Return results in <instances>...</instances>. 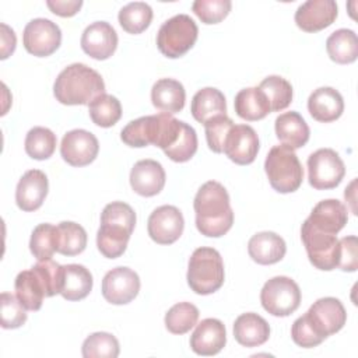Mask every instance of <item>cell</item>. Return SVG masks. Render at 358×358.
Returning <instances> with one entry per match:
<instances>
[{
  "instance_id": "1",
  "label": "cell",
  "mask_w": 358,
  "mask_h": 358,
  "mask_svg": "<svg viewBox=\"0 0 358 358\" xmlns=\"http://www.w3.org/2000/svg\"><path fill=\"white\" fill-rule=\"evenodd\" d=\"M196 227L208 238L225 235L234 224V211L227 189L217 180H208L197 190L193 201Z\"/></svg>"
},
{
  "instance_id": "2",
  "label": "cell",
  "mask_w": 358,
  "mask_h": 358,
  "mask_svg": "<svg viewBox=\"0 0 358 358\" xmlns=\"http://www.w3.org/2000/svg\"><path fill=\"white\" fill-rule=\"evenodd\" d=\"M136 227L134 210L123 201H112L101 214V227L96 234L98 250L108 259L122 256Z\"/></svg>"
},
{
  "instance_id": "3",
  "label": "cell",
  "mask_w": 358,
  "mask_h": 358,
  "mask_svg": "<svg viewBox=\"0 0 358 358\" xmlns=\"http://www.w3.org/2000/svg\"><path fill=\"white\" fill-rule=\"evenodd\" d=\"M53 94L63 105H90L98 95L105 94V83L94 69L84 63H73L59 73Z\"/></svg>"
},
{
  "instance_id": "4",
  "label": "cell",
  "mask_w": 358,
  "mask_h": 358,
  "mask_svg": "<svg viewBox=\"0 0 358 358\" xmlns=\"http://www.w3.org/2000/svg\"><path fill=\"white\" fill-rule=\"evenodd\" d=\"M187 284L199 295H210L218 291L225 278L224 262L220 252L214 248H197L187 266Z\"/></svg>"
},
{
  "instance_id": "5",
  "label": "cell",
  "mask_w": 358,
  "mask_h": 358,
  "mask_svg": "<svg viewBox=\"0 0 358 358\" xmlns=\"http://www.w3.org/2000/svg\"><path fill=\"white\" fill-rule=\"evenodd\" d=\"M264 171L268 182L278 193H292L299 189L303 180V168L288 145H274L264 161Z\"/></svg>"
},
{
  "instance_id": "6",
  "label": "cell",
  "mask_w": 358,
  "mask_h": 358,
  "mask_svg": "<svg viewBox=\"0 0 358 358\" xmlns=\"http://www.w3.org/2000/svg\"><path fill=\"white\" fill-rule=\"evenodd\" d=\"M197 35L199 28L194 20L187 14H178L161 25L157 34V46L164 56L176 59L193 48Z\"/></svg>"
},
{
  "instance_id": "7",
  "label": "cell",
  "mask_w": 358,
  "mask_h": 358,
  "mask_svg": "<svg viewBox=\"0 0 358 358\" xmlns=\"http://www.w3.org/2000/svg\"><path fill=\"white\" fill-rule=\"evenodd\" d=\"M260 302L270 315L284 317L299 308L301 289L292 278L277 275L264 282L260 291Z\"/></svg>"
},
{
  "instance_id": "8",
  "label": "cell",
  "mask_w": 358,
  "mask_h": 358,
  "mask_svg": "<svg viewBox=\"0 0 358 358\" xmlns=\"http://www.w3.org/2000/svg\"><path fill=\"white\" fill-rule=\"evenodd\" d=\"M301 238L309 262L316 268L324 271L337 268L340 259V242L336 235L322 232L305 220L301 228Z\"/></svg>"
},
{
  "instance_id": "9",
  "label": "cell",
  "mask_w": 358,
  "mask_h": 358,
  "mask_svg": "<svg viewBox=\"0 0 358 358\" xmlns=\"http://www.w3.org/2000/svg\"><path fill=\"white\" fill-rule=\"evenodd\" d=\"M345 175V165L331 148H319L308 157V180L316 190L334 189Z\"/></svg>"
},
{
  "instance_id": "10",
  "label": "cell",
  "mask_w": 358,
  "mask_h": 358,
  "mask_svg": "<svg viewBox=\"0 0 358 358\" xmlns=\"http://www.w3.org/2000/svg\"><path fill=\"white\" fill-rule=\"evenodd\" d=\"M306 324L312 329L315 336L324 341L329 336L340 331L347 320V313L343 303L333 296L317 299L305 315H302Z\"/></svg>"
},
{
  "instance_id": "11",
  "label": "cell",
  "mask_w": 358,
  "mask_h": 358,
  "mask_svg": "<svg viewBox=\"0 0 358 358\" xmlns=\"http://www.w3.org/2000/svg\"><path fill=\"white\" fill-rule=\"evenodd\" d=\"M62 42V31L59 25L48 18L31 20L22 34V43L28 53L46 57L56 52Z\"/></svg>"
},
{
  "instance_id": "12",
  "label": "cell",
  "mask_w": 358,
  "mask_h": 358,
  "mask_svg": "<svg viewBox=\"0 0 358 358\" xmlns=\"http://www.w3.org/2000/svg\"><path fill=\"white\" fill-rule=\"evenodd\" d=\"M140 291V277L129 267H115L109 270L102 280V295L113 305H126L131 302Z\"/></svg>"
},
{
  "instance_id": "13",
  "label": "cell",
  "mask_w": 358,
  "mask_h": 358,
  "mask_svg": "<svg viewBox=\"0 0 358 358\" xmlns=\"http://www.w3.org/2000/svg\"><path fill=\"white\" fill-rule=\"evenodd\" d=\"M98 151V138L88 130L74 129L62 138L60 155L71 166L90 165L96 158Z\"/></svg>"
},
{
  "instance_id": "14",
  "label": "cell",
  "mask_w": 358,
  "mask_h": 358,
  "mask_svg": "<svg viewBox=\"0 0 358 358\" xmlns=\"http://www.w3.org/2000/svg\"><path fill=\"white\" fill-rule=\"evenodd\" d=\"M185 220L175 206L157 207L148 217L147 231L150 238L159 245H171L183 234Z\"/></svg>"
},
{
  "instance_id": "15",
  "label": "cell",
  "mask_w": 358,
  "mask_h": 358,
  "mask_svg": "<svg viewBox=\"0 0 358 358\" xmlns=\"http://www.w3.org/2000/svg\"><path fill=\"white\" fill-rule=\"evenodd\" d=\"M259 147V137L252 126L234 124L227 136L224 154L238 165H249L256 159Z\"/></svg>"
},
{
  "instance_id": "16",
  "label": "cell",
  "mask_w": 358,
  "mask_h": 358,
  "mask_svg": "<svg viewBox=\"0 0 358 358\" xmlns=\"http://www.w3.org/2000/svg\"><path fill=\"white\" fill-rule=\"evenodd\" d=\"M81 48L92 59H109L117 48V34L109 22L95 21L84 29Z\"/></svg>"
},
{
  "instance_id": "17",
  "label": "cell",
  "mask_w": 358,
  "mask_h": 358,
  "mask_svg": "<svg viewBox=\"0 0 358 358\" xmlns=\"http://www.w3.org/2000/svg\"><path fill=\"white\" fill-rule=\"evenodd\" d=\"M337 13L334 0H308L295 11V24L305 32H317L330 27Z\"/></svg>"
},
{
  "instance_id": "18",
  "label": "cell",
  "mask_w": 358,
  "mask_h": 358,
  "mask_svg": "<svg viewBox=\"0 0 358 358\" xmlns=\"http://www.w3.org/2000/svg\"><path fill=\"white\" fill-rule=\"evenodd\" d=\"M227 344V330L221 320L208 317L201 320L190 336V348L197 355L218 354Z\"/></svg>"
},
{
  "instance_id": "19",
  "label": "cell",
  "mask_w": 358,
  "mask_h": 358,
  "mask_svg": "<svg viewBox=\"0 0 358 358\" xmlns=\"http://www.w3.org/2000/svg\"><path fill=\"white\" fill-rule=\"evenodd\" d=\"M48 190L49 183L45 172L29 169L17 183L15 203L22 211H35L43 204Z\"/></svg>"
},
{
  "instance_id": "20",
  "label": "cell",
  "mask_w": 358,
  "mask_h": 358,
  "mask_svg": "<svg viewBox=\"0 0 358 358\" xmlns=\"http://www.w3.org/2000/svg\"><path fill=\"white\" fill-rule=\"evenodd\" d=\"M165 171L155 159H141L130 171L131 189L144 197L158 194L165 186Z\"/></svg>"
},
{
  "instance_id": "21",
  "label": "cell",
  "mask_w": 358,
  "mask_h": 358,
  "mask_svg": "<svg viewBox=\"0 0 358 358\" xmlns=\"http://www.w3.org/2000/svg\"><path fill=\"white\" fill-rule=\"evenodd\" d=\"M306 221L322 232L337 235L348 221V210L340 200H322L313 207Z\"/></svg>"
},
{
  "instance_id": "22",
  "label": "cell",
  "mask_w": 358,
  "mask_h": 358,
  "mask_svg": "<svg viewBox=\"0 0 358 358\" xmlns=\"http://www.w3.org/2000/svg\"><path fill=\"white\" fill-rule=\"evenodd\" d=\"M164 112L158 115L141 116L129 122L120 131L122 141L129 147H147L155 145L161 133Z\"/></svg>"
},
{
  "instance_id": "23",
  "label": "cell",
  "mask_w": 358,
  "mask_h": 358,
  "mask_svg": "<svg viewBox=\"0 0 358 358\" xmlns=\"http://www.w3.org/2000/svg\"><path fill=\"white\" fill-rule=\"evenodd\" d=\"M308 110L315 120L330 123L343 115L344 99L337 90L331 87H320L309 95Z\"/></svg>"
},
{
  "instance_id": "24",
  "label": "cell",
  "mask_w": 358,
  "mask_h": 358,
  "mask_svg": "<svg viewBox=\"0 0 358 358\" xmlns=\"http://www.w3.org/2000/svg\"><path fill=\"white\" fill-rule=\"evenodd\" d=\"M248 252L253 262L257 264H274L278 263L287 252L284 239L271 231H263L255 234L248 242Z\"/></svg>"
},
{
  "instance_id": "25",
  "label": "cell",
  "mask_w": 358,
  "mask_h": 358,
  "mask_svg": "<svg viewBox=\"0 0 358 358\" xmlns=\"http://www.w3.org/2000/svg\"><path fill=\"white\" fill-rule=\"evenodd\" d=\"M234 337L243 347H259L268 340L270 326L260 315L246 312L235 319Z\"/></svg>"
},
{
  "instance_id": "26",
  "label": "cell",
  "mask_w": 358,
  "mask_h": 358,
  "mask_svg": "<svg viewBox=\"0 0 358 358\" xmlns=\"http://www.w3.org/2000/svg\"><path fill=\"white\" fill-rule=\"evenodd\" d=\"M277 138L292 150L303 147L310 136V130L305 119L295 110L284 112L274 122Z\"/></svg>"
},
{
  "instance_id": "27",
  "label": "cell",
  "mask_w": 358,
  "mask_h": 358,
  "mask_svg": "<svg viewBox=\"0 0 358 358\" xmlns=\"http://www.w3.org/2000/svg\"><path fill=\"white\" fill-rule=\"evenodd\" d=\"M151 101L157 109L165 113H178L185 106V87L178 80L159 78L151 88Z\"/></svg>"
},
{
  "instance_id": "28",
  "label": "cell",
  "mask_w": 358,
  "mask_h": 358,
  "mask_svg": "<svg viewBox=\"0 0 358 358\" xmlns=\"http://www.w3.org/2000/svg\"><path fill=\"white\" fill-rule=\"evenodd\" d=\"M192 116L199 123H206L207 120L227 115V101L224 94L213 87H206L197 91L192 99L190 106Z\"/></svg>"
},
{
  "instance_id": "29",
  "label": "cell",
  "mask_w": 358,
  "mask_h": 358,
  "mask_svg": "<svg viewBox=\"0 0 358 358\" xmlns=\"http://www.w3.org/2000/svg\"><path fill=\"white\" fill-rule=\"evenodd\" d=\"M234 106L236 115L248 122L264 119L271 112L268 99L259 87L241 90L235 96Z\"/></svg>"
},
{
  "instance_id": "30",
  "label": "cell",
  "mask_w": 358,
  "mask_h": 358,
  "mask_svg": "<svg viewBox=\"0 0 358 358\" xmlns=\"http://www.w3.org/2000/svg\"><path fill=\"white\" fill-rule=\"evenodd\" d=\"M92 274L83 264L63 266V285L60 295L67 301L84 299L92 289Z\"/></svg>"
},
{
  "instance_id": "31",
  "label": "cell",
  "mask_w": 358,
  "mask_h": 358,
  "mask_svg": "<svg viewBox=\"0 0 358 358\" xmlns=\"http://www.w3.org/2000/svg\"><path fill=\"white\" fill-rule=\"evenodd\" d=\"M329 57L338 64H348L358 57V38L352 29L340 28L330 34L326 41Z\"/></svg>"
},
{
  "instance_id": "32",
  "label": "cell",
  "mask_w": 358,
  "mask_h": 358,
  "mask_svg": "<svg viewBox=\"0 0 358 358\" xmlns=\"http://www.w3.org/2000/svg\"><path fill=\"white\" fill-rule=\"evenodd\" d=\"M14 289L17 298L27 310H39L43 298H46L42 281L32 268L18 273L15 277Z\"/></svg>"
},
{
  "instance_id": "33",
  "label": "cell",
  "mask_w": 358,
  "mask_h": 358,
  "mask_svg": "<svg viewBox=\"0 0 358 358\" xmlns=\"http://www.w3.org/2000/svg\"><path fill=\"white\" fill-rule=\"evenodd\" d=\"M59 249V227L39 224L34 228L29 239V250L38 262L48 260Z\"/></svg>"
},
{
  "instance_id": "34",
  "label": "cell",
  "mask_w": 358,
  "mask_h": 358,
  "mask_svg": "<svg viewBox=\"0 0 358 358\" xmlns=\"http://www.w3.org/2000/svg\"><path fill=\"white\" fill-rule=\"evenodd\" d=\"M117 20L126 32L137 35L151 24L152 8L144 1H131L120 8Z\"/></svg>"
},
{
  "instance_id": "35",
  "label": "cell",
  "mask_w": 358,
  "mask_h": 358,
  "mask_svg": "<svg viewBox=\"0 0 358 358\" xmlns=\"http://www.w3.org/2000/svg\"><path fill=\"white\" fill-rule=\"evenodd\" d=\"M91 120L99 127H112L122 117V105L110 94H101L88 105Z\"/></svg>"
},
{
  "instance_id": "36",
  "label": "cell",
  "mask_w": 358,
  "mask_h": 358,
  "mask_svg": "<svg viewBox=\"0 0 358 358\" xmlns=\"http://www.w3.org/2000/svg\"><path fill=\"white\" fill-rule=\"evenodd\" d=\"M56 144H57L56 134L50 129L36 126L27 133L25 152L34 159L43 161L53 155L56 150Z\"/></svg>"
},
{
  "instance_id": "37",
  "label": "cell",
  "mask_w": 358,
  "mask_h": 358,
  "mask_svg": "<svg viewBox=\"0 0 358 358\" xmlns=\"http://www.w3.org/2000/svg\"><path fill=\"white\" fill-rule=\"evenodd\" d=\"M59 249L63 256H76L84 252L87 246L85 229L73 221H63L59 225Z\"/></svg>"
},
{
  "instance_id": "38",
  "label": "cell",
  "mask_w": 358,
  "mask_h": 358,
  "mask_svg": "<svg viewBox=\"0 0 358 358\" xmlns=\"http://www.w3.org/2000/svg\"><path fill=\"white\" fill-rule=\"evenodd\" d=\"M84 358H116L120 352L117 338L106 331L90 334L81 348Z\"/></svg>"
},
{
  "instance_id": "39",
  "label": "cell",
  "mask_w": 358,
  "mask_h": 358,
  "mask_svg": "<svg viewBox=\"0 0 358 358\" xmlns=\"http://www.w3.org/2000/svg\"><path fill=\"white\" fill-rule=\"evenodd\" d=\"M259 88L266 94L271 112H280L292 102V85L280 76L266 77Z\"/></svg>"
},
{
  "instance_id": "40",
  "label": "cell",
  "mask_w": 358,
  "mask_h": 358,
  "mask_svg": "<svg viewBox=\"0 0 358 358\" xmlns=\"http://www.w3.org/2000/svg\"><path fill=\"white\" fill-rule=\"evenodd\" d=\"M199 320V309L190 302L175 303L165 315V327L172 334H185Z\"/></svg>"
},
{
  "instance_id": "41",
  "label": "cell",
  "mask_w": 358,
  "mask_h": 358,
  "mask_svg": "<svg viewBox=\"0 0 358 358\" xmlns=\"http://www.w3.org/2000/svg\"><path fill=\"white\" fill-rule=\"evenodd\" d=\"M27 322V309L17 295L1 292L0 295V323L3 329H18Z\"/></svg>"
},
{
  "instance_id": "42",
  "label": "cell",
  "mask_w": 358,
  "mask_h": 358,
  "mask_svg": "<svg viewBox=\"0 0 358 358\" xmlns=\"http://www.w3.org/2000/svg\"><path fill=\"white\" fill-rule=\"evenodd\" d=\"M42 281L46 298L60 294L63 285V266L52 259L41 260L31 267Z\"/></svg>"
},
{
  "instance_id": "43",
  "label": "cell",
  "mask_w": 358,
  "mask_h": 358,
  "mask_svg": "<svg viewBox=\"0 0 358 358\" xmlns=\"http://www.w3.org/2000/svg\"><path fill=\"white\" fill-rule=\"evenodd\" d=\"M196 151H197L196 130L190 124L185 123L176 143L164 152L173 162H186L196 154Z\"/></svg>"
},
{
  "instance_id": "44",
  "label": "cell",
  "mask_w": 358,
  "mask_h": 358,
  "mask_svg": "<svg viewBox=\"0 0 358 358\" xmlns=\"http://www.w3.org/2000/svg\"><path fill=\"white\" fill-rule=\"evenodd\" d=\"M234 122L231 117L227 115L215 116L204 123V130H206V140L208 144V148L217 154L224 152V145L229 130L232 129Z\"/></svg>"
},
{
  "instance_id": "45",
  "label": "cell",
  "mask_w": 358,
  "mask_h": 358,
  "mask_svg": "<svg viewBox=\"0 0 358 358\" xmlns=\"http://www.w3.org/2000/svg\"><path fill=\"white\" fill-rule=\"evenodd\" d=\"M231 0H196L192 6L193 13L204 24H218L231 11Z\"/></svg>"
},
{
  "instance_id": "46",
  "label": "cell",
  "mask_w": 358,
  "mask_h": 358,
  "mask_svg": "<svg viewBox=\"0 0 358 358\" xmlns=\"http://www.w3.org/2000/svg\"><path fill=\"white\" fill-rule=\"evenodd\" d=\"M340 259L337 268L343 271H355L358 268V241L355 235L344 236L340 241Z\"/></svg>"
},
{
  "instance_id": "47",
  "label": "cell",
  "mask_w": 358,
  "mask_h": 358,
  "mask_svg": "<svg viewBox=\"0 0 358 358\" xmlns=\"http://www.w3.org/2000/svg\"><path fill=\"white\" fill-rule=\"evenodd\" d=\"M46 6L50 8V11L60 17H73L78 13V10L83 6L81 0H69V1H60V0H48Z\"/></svg>"
},
{
  "instance_id": "48",
  "label": "cell",
  "mask_w": 358,
  "mask_h": 358,
  "mask_svg": "<svg viewBox=\"0 0 358 358\" xmlns=\"http://www.w3.org/2000/svg\"><path fill=\"white\" fill-rule=\"evenodd\" d=\"M1 59H7L14 50H15V45H17V38L14 31L6 25L1 24Z\"/></svg>"
}]
</instances>
